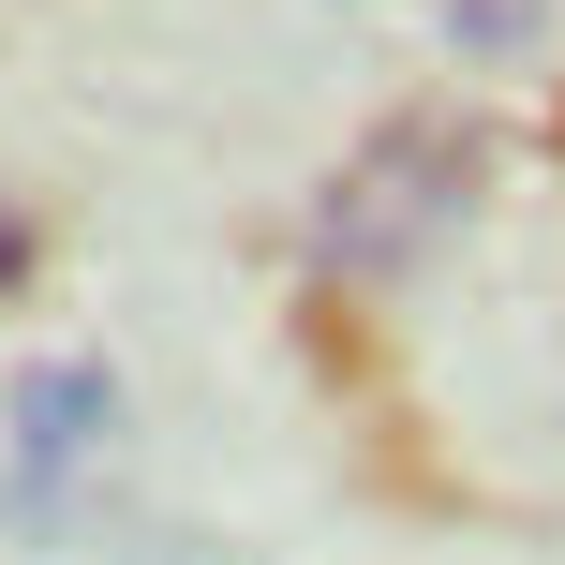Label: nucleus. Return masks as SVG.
Listing matches in <instances>:
<instances>
[{"label":"nucleus","instance_id":"nucleus-2","mask_svg":"<svg viewBox=\"0 0 565 565\" xmlns=\"http://www.w3.org/2000/svg\"><path fill=\"white\" fill-rule=\"evenodd\" d=\"M105 417H119V372L105 358L15 372V477H0V507H45V477H75V461L105 447Z\"/></svg>","mask_w":565,"mask_h":565},{"label":"nucleus","instance_id":"nucleus-3","mask_svg":"<svg viewBox=\"0 0 565 565\" xmlns=\"http://www.w3.org/2000/svg\"><path fill=\"white\" fill-rule=\"evenodd\" d=\"M551 30V0H447V45H477V60H521Z\"/></svg>","mask_w":565,"mask_h":565},{"label":"nucleus","instance_id":"nucleus-4","mask_svg":"<svg viewBox=\"0 0 565 565\" xmlns=\"http://www.w3.org/2000/svg\"><path fill=\"white\" fill-rule=\"evenodd\" d=\"M30 268H45V224H30V209H15V194H0V298H15V282H30Z\"/></svg>","mask_w":565,"mask_h":565},{"label":"nucleus","instance_id":"nucleus-1","mask_svg":"<svg viewBox=\"0 0 565 565\" xmlns=\"http://www.w3.org/2000/svg\"><path fill=\"white\" fill-rule=\"evenodd\" d=\"M477 194H491V135L447 119V105H402V119H372L358 164L312 194V254L342 282H402V268H431L477 224Z\"/></svg>","mask_w":565,"mask_h":565}]
</instances>
